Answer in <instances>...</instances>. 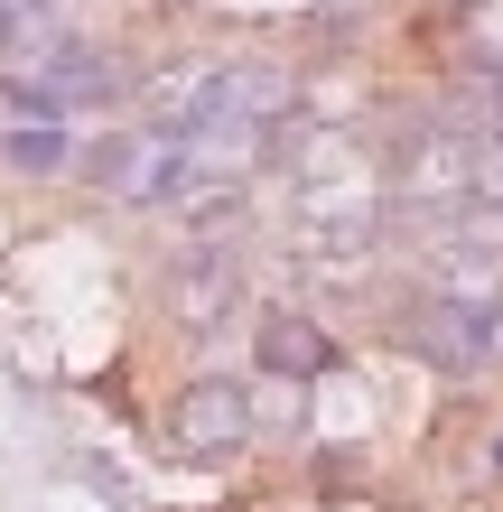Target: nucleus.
Listing matches in <instances>:
<instances>
[{
	"mask_svg": "<svg viewBox=\"0 0 503 512\" xmlns=\"http://www.w3.org/2000/svg\"><path fill=\"white\" fill-rule=\"evenodd\" d=\"M401 345L420 354L429 373H457L466 382V373L494 364V308H485L476 289H448V298H429V308L401 326Z\"/></svg>",
	"mask_w": 503,
	"mask_h": 512,
	"instance_id": "f257e3e1",
	"label": "nucleus"
},
{
	"mask_svg": "<svg viewBox=\"0 0 503 512\" xmlns=\"http://www.w3.org/2000/svg\"><path fill=\"white\" fill-rule=\"evenodd\" d=\"M261 429H271V410H252L243 382H196V391H177V410H168L177 457H233V447H252Z\"/></svg>",
	"mask_w": 503,
	"mask_h": 512,
	"instance_id": "f03ea898",
	"label": "nucleus"
},
{
	"mask_svg": "<svg viewBox=\"0 0 503 512\" xmlns=\"http://www.w3.org/2000/svg\"><path fill=\"white\" fill-rule=\"evenodd\" d=\"M233 289H243V270H233L224 243H196V252H177L168 270V298H177V326H215L233 308Z\"/></svg>",
	"mask_w": 503,
	"mask_h": 512,
	"instance_id": "7ed1b4c3",
	"label": "nucleus"
},
{
	"mask_svg": "<svg viewBox=\"0 0 503 512\" xmlns=\"http://www.w3.org/2000/svg\"><path fill=\"white\" fill-rule=\"evenodd\" d=\"M252 354H261V373H271V382H317V373L336 364V336L317 317H271L252 336Z\"/></svg>",
	"mask_w": 503,
	"mask_h": 512,
	"instance_id": "20e7f679",
	"label": "nucleus"
},
{
	"mask_svg": "<svg viewBox=\"0 0 503 512\" xmlns=\"http://www.w3.org/2000/svg\"><path fill=\"white\" fill-rule=\"evenodd\" d=\"M0 149H10V168H19V177H56V168L75 159V140L56 131V122H19V131L0 140Z\"/></svg>",
	"mask_w": 503,
	"mask_h": 512,
	"instance_id": "39448f33",
	"label": "nucleus"
},
{
	"mask_svg": "<svg viewBox=\"0 0 503 512\" xmlns=\"http://www.w3.org/2000/svg\"><path fill=\"white\" fill-rule=\"evenodd\" d=\"M0 38L28 47V56H47V47H66V28H56L47 0H0Z\"/></svg>",
	"mask_w": 503,
	"mask_h": 512,
	"instance_id": "423d86ee",
	"label": "nucleus"
},
{
	"mask_svg": "<svg viewBox=\"0 0 503 512\" xmlns=\"http://www.w3.org/2000/svg\"><path fill=\"white\" fill-rule=\"evenodd\" d=\"M494 149H503V140H494Z\"/></svg>",
	"mask_w": 503,
	"mask_h": 512,
	"instance_id": "0eeeda50",
	"label": "nucleus"
}]
</instances>
